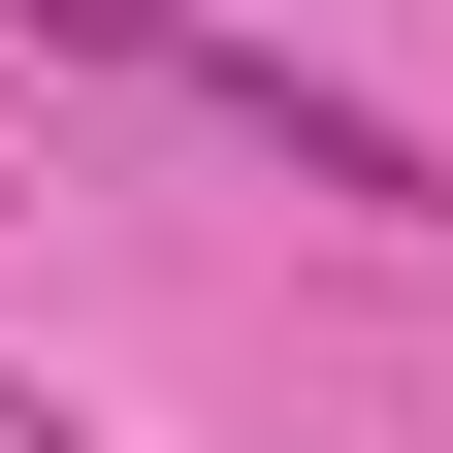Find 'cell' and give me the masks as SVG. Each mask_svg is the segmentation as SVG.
Wrapping results in <instances>:
<instances>
[{"mask_svg":"<svg viewBox=\"0 0 453 453\" xmlns=\"http://www.w3.org/2000/svg\"><path fill=\"white\" fill-rule=\"evenodd\" d=\"M33 33H65V65H162V33H195V0H33Z\"/></svg>","mask_w":453,"mask_h":453,"instance_id":"1","label":"cell"},{"mask_svg":"<svg viewBox=\"0 0 453 453\" xmlns=\"http://www.w3.org/2000/svg\"><path fill=\"white\" fill-rule=\"evenodd\" d=\"M0 453H97V421H0Z\"/></svg>","mask_w":453,"mask_h":453,"instance_id":"2","label":"cell"}]
</instances>
